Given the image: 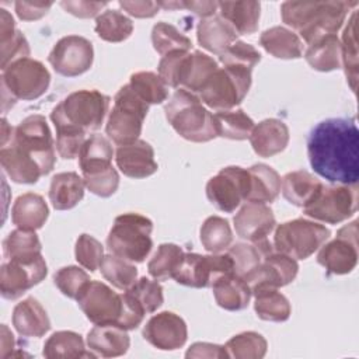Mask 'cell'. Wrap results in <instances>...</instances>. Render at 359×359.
<instances>
[{
  "mask_svg": "<svg viewBox=\"0 0 359 359\" xmlns=\"http://www.w3.org/2000/svg\"><path fill=\"white\" fill-rule=\"evenodd\" d=\"M311 168L331 184L359 181V130L351 118H330L317 123L307 137Z\"/></svg>",
  "mask_w": 359,
  "mask_h": 359,
  "instance_id": "1",
  "label": "cell"
},
{
  "mask_svg": "<svg viewBox=\"0 0 359 359\" xmlns=\"http://www.w3.org/2000/svg\"><path fill=\"white\" fill-rule=\"evenodd\" d=\"M356 1H285L280 15L286 25L299 32L309 45L316 39L332 35L342 27L348 11Z\"/></svg>",
  "mask_w": 359,
  "mask_h": 359,
  "instance_id": "2",
  "label": "cell"
},
{
  "mask_svg": "<svg viewBox=\"0 0 359 359\" xmlns=\"http://www.w3.org/2000/svg\"><path fill=\"white\" fill-rule=\"evenodd\" d=\"M164 112L174 130L189 142L203 143L217 137L213 114L203 107L198 95L185 88H178L171 95Z\"/></svg>",
  "mask_w": 359,
  "mask_h": 359,
  "instance_id": "3",
  "label": "cell"
},
{
  "mask_svg": "<svg viewBox=\"0 0 359 359\" xmlns=\"http://www.w3.org/2000/svg\"><path fill=\"white\" fill-rule=\"evenodd\" d=\"M109 97L98 90H79L62 100L50 112L53 125H67L83 132L101 128L109 108Z\"/></svg>",
  "mask_w": 359,
  "mask_h": 359,
  "instance_id": "4",
  "label": "cell"
},
{
  "mask_svg": "<svg viewBox=\"0 0 359 359\" xmlns=\"http://www.w3.org/2000/svg\"><path fill=\"white\" fill-rule=\"evenodd\" d=\"M153 222L140 213H123L115 217L107 237L111 254L130 262H143L151 251Z\"/></svg>",
  "mask_w": 359,
  "mask_h": 359,
  "instance_id": "5",
  "label": "cell"
},
{
  "mask_svg": "<svg viewBox=\"0 0 359 359\" xmlns=\"http://www.w3.org/2000/svg\"><path fill=\"white\" fill-rule=\"evenodd\" d=\"M147 112L149 105L129 84L121 87L114 97V105L107 121V136L118 146L137 140Z\"/></svg>",
  "mask_w": 359,
  "mask_h": 359,
  "instance_id": "6",
  "label": "cell"
},
{
  "mask_svg": "<svg viewBox=\"0 0 359 359\" xmlns=\"http://www.w3.org/2000/svg\"><path fill=\"white\" fill-rule=\"evenodd\" d=\"M251 72L243 66L219 67L202 86L201 101L212 109H233L245 98L251 87Z\"/></svg>",
  "mask_w": 359,
  "mask_h": 359,
  "instance_id": "7",
  "label": "cell"
},
{
  "mask_svg": "<svg viewBox=\"0 0 359 359\" xmlns=\"http://www.w3.org/2000/svg\"><path fill=\"white\" fill-rule=\"evenodd\" d=\"M50 83V74L45 65L32 57H22L10 63L1 73V101L17 100L31 101L46 93Z\"/></svg>",
  "mask_w": 359,
  "mask_h": 359,
  "instance_id": "8",
  "label": "cell"
},
{
  "mask_svg": "<svg viewBox=\"0 0 359 359\" xmlns=\"http://www.w3.org/2000/svg\"><path fill=\"white\" fill-rule=\"evenodd\" d=\"M8 143L32 158L39 165L43 175L53 170L56 163L55 142L45 116L34 114L22 119L14 128L13 137Z\"/></svg>",
  "mask_w": 359,
  "mask_h": 359,
  "instance_id": "9",
  "label": "cell"
},
{
  "mask_svg": "<svg viewBox=\"0 0 359 359\" xmlns=\"http://www.w3.org/2000/svg\"><path fill=\"white\" fill-rule=\"evenodd\" d=\"M331 236L325 226L307 220L294 219L279 224L273 236V248L294 259H306L313 255Z\"/></svg>",
  "mask_w": 359,
  "mask_h": 359,
  "instance_id": "10",
  "label": "cell"
},
{
  "mask_svg": "<svg viewBox=\"0 0 359 359\" xmlns=\"http://www.w3.org/2000/svg\"><path fill=\"white\" fill-rule=\"evenodd\" d=\"M227 273H234V264L227 252L212 255L184 252L172 279L189 287H212L220 276Z\"/></svg>",
  "mask_w": 359,
  "mask_h": 359,
  "instance_id": "11",
  "label": "cell"
},
{
  "mask_svg": "<svg viewBox=\"0 0 359 359\" xmlns=\"http://www.w3.org/2000/svg\"><path fill=\"white\" fill-rule=\"evenodd\" d=\"M76 302L94 325L112 324L122 328L123 294L114 292L104 282L90 280L79 293Z\"/></svg>",
  "mask_w": 359,
  "mask_h": 359,
  "instance_id": "12",
  "label": "cell"
},
{
  "mask_svg": "<svg viewBox=\"0 0 359 359\" xmlns=\"http://www.w3.org/2000/svg\"><path fill=\"white\" fill-rule=\"evenodd\" d=\"M358 209L356 185H323L317 196L303 208V213L314 220L337 224L355 215Z\"/></svg>",
  "mask_w": 359,
  "mask_h": 359,
  "instance_id": "13",
  "label": "cell"
},
{
  "mask_svg": "<svg viewBox=\"0 0 359 359\" xmlns=\"http://www.w3.org/2000/svg\"><path fill=\"white\" fill-rule=\"evenodd\" d=\"M248 188V170L238 165H229L208 181L206 196L216 209L231 213L247 199Z\"/></svg>",
  "mask_w": 359,
  "mask_h": 359,
  "instance_id": "14",
  "label": "cell"
},
{
  "mask_svg": "<svg viewBox=\"0 0 359 359\" xmlns=\"http://www.w3.org/2000/svg\"><path fill=\"white\" fill-rule=\"evenodd\" d=\"M48 273L45 258L8 259L0 269V292L4 299L15 300L27 290L41 283Z\"/></svg>",
  "mask_w": 359,
  "mask_h": 359,
  "instance_id": "15",
  "label": "cell"
},
{
  "mask_svg": "<svg viewBox=\"0 0 359 359\" xmlns=\"http://www.w3.org/2000/svg\"><path fill=\"white\" fill-rule=\"evenodd\" d=\"M48 60L53 70L65 77L80 76L93 66V43L80 35L63 36L52 48Z\"/></svg>",
  "mask_w": 359,
  "mask_h": 359,
  "instance_id": "16",
  "label": "cell"
},
{
  "mask_svg": "<svg viewBox=\"0 0 359 359\" xmlns=\"http://www.w3.org/2000/svg\"><path fill=\"white\" fill-rule=\"evenodd\" d=\"M317 262L328 273L345 275L355 269L358 264V222L339 229L337 237L320 247Z\"/></svg>",
  "mask_w": 359,
  "mask_h": 359,
  "instance_id": "17",
  "label": "cell"
},
{
  "mask_svg": "<svg viewBox=\"0 0 359 359\" xmlns=\"http://www.w3.org/2000/svg\"><path fill=\"white\" fill-rule=\"evenodd\" d=\"M142 334L150 345L161 351H175L184 346L188 338L185 321L172 311L153 316L143 327Z\"/></svg>",
  "mask_w": 359,
  "mask_h": 359,
  "instance_id": "18",
  "label": "cell"
},
{
  "mask_svg": "<svg viewBox=\"0 0 359 359\" xmlns=\"http://www.w3.org/2000/svg\"><path fill=\"white\" fill-rule=\"evenodd\" d=\"M234 229L240 238L257 243L269 236L275 229L273 212L265 203H245L234 216Z\"/></svg>",
  "mask_w": 359,
  "mask_h": 359,
  "instance_id": "19",
  "label": "cell"
},
{
  "mask_svg": "<svg viewBox=\"0 0 359 359\" xmlns=\"http://www.w3.org/2000/svg\"><path fill=\"white\" fill-rule=\"evenodd\" d=\"M115 163L123 175L135 180L150 177L158 168L153 147L142 139L118 146L115 150Z\"/></svg>",
  "mask_w": 359,
  "mask_h": 359,
  "instance_id": "20",
  "label": "cell"
},
{
  "mask_svg": "<svg viewBox=\"0 0 359 359\" xmlns=\"http://www.w3.org/2000/svg\"><path fill=\"white\" fill-rule=\"evenodd\" d=\"M299 271L297 261L282 252L268 254L259 266L245 279L250 287L255 285H269L282 287L294 280Z\"/></svg>",
  "mask_w": 359,
  "mask_h": 359,
  "instance_id": "21",
  "label": "cell"
},
{
  "mask_svg": "<svg viewBox=\"0 0 359 359\" xmlns=\"http://www.w3.org/2000/svg\"><path fill=\"white\" fill-rule=\"evenodd\" d=\"M248 139L255 154L259 157H272L286 149L289 129L283 121L268 118L254 126Z\"/></svg>",
  "mask_w": 359,
  "mask_h": 359,
  "instance_id": "22",
  "label": "cell"
},
{
  "mask_svg": "<svg viewBox=\"0 0 359 359\" xmlns=\"http://www.w3.org/2000/svg\"><path fill=\"white\" fill-rule=\"evenodd\" d=\"M114 149L111 142L102 135H91L83 144L79 154V165L83 178L101 175L112 170Z\"/></svg>",
  "mask_w": 359,
  "mask_h": 359,
  "instance_id": "23",
  "label": "cell"
},
{
  "mask_svg": "<svg viewBox=\"0 0 359 359\" xmlns=\"http://www.w3.org/2000/svg\"><path fill=\"white\" fill-rule=\"evenodd\" d=\"M129 345L130 339L128 331L118 325H94L87 334V346L95 356H122L128 352Z\"/></svg>",
  "mask_w": 359,
  "mask_h": 359,
  "instance_id": "24",
  "label": "cell"
},
{
  "mask_svg": "<svg viewBox=\"0 0 359 359\" xmlns=\"http://www.w3.org/2000/svg\"><path fill=\"white\" fill-rule=\"evenodd\" d=\"M13 325L22 337L39 338L50 330V320L43 306L35 297H27L15 304Z\"/></svg>",
  "mask_w": 359,
  "mask_h": 359,
  "instance_id": "25",
  "label": "cell"
},
{
  "mask_svg": "<svg viewBox=\"0 0 359 359\" xmlns=\"http://www.w3.org/2000/svg\"><path fill=\"white\" fill-rule=\"evenodd\" d=\"M237 31L220 15H212L201 20L196 29L199 45L216 55H222L231 43L237 41Z\"/></svg>",
  "mask_w": 359,
  "mask_h": 359,
  "instance_id": "26",
  "label": "cell"
},
{
  "mask_svg": "<svg viewBox=\"0 0 359 359\" xmlns=\"http://www.w3.org/2000/svg\"><path fill=\"white\" fill-rule=\"evenodd\" d=\"M49 216V208L39 194L25 192L20 195L11 209V222L18 229L35 231L41 229Z\"/></svg>",
  "mask_w": 359,
  "mask_h": 359,
  "instance_id": "27",
  "label": "cell"
},
{
  "mask_svg": "<svg viewBox=\"0 0 359 359\" xmlns=\"http://www.w3.org/2000/svg\"><path fill=\"white\" fill-rule=\"evenodd\" d=\"M323 182L306 170L287 172L280 180V191L283 198L294 206H307L323 188Z\"/></svg>",
  "mask_w": 359,
  "mask_h": 359,
  "instance_id": "28",
  "label": "cell"
},
{
  "mask_svg": "<svg viewBox=\"0 0 359 359\" xmlns=\"http://www.w3.org/2000/svg\"><path fill=\"white\" fill-rule=\"evenodd\" d=\"M212 289L216 303L229 311H238L245 309L252 296L250 285L236 273L220 276L212 285Z\"/></svg>",
  "mask_w": 359,
  "mask_h": 359,
  "instance_id": "29",
  "label": "cell"
},
{
  "mask_svg": "<svg viewBox=\"0 0 359 359\" xmlns=\"http://www.w3.org/2000/svg\"><path fill=\"white\" fill-rule=\"evenodd\" d=\"M255 297L254 310L261 320L282 323L290 317L292 307L285 294L278 287L269 285H255L251 287Z\"/></svg>",
  "mask_w": 359,
  "mask_h": 359,
  "instance_id": "30",
  "label": "cell"
},
{
  "mask_svg": "<svg viewBox=\"0 0 359 359\" xmlns=\"http://www.w3.org/2000/svg\"><path fill=\"white\" fill-rule=\"evenodd\" d=\"M84 180L74 171L53 175L49 187V201L56 210L74 208L84 196Z\"/></svg>",
  "mask_w": 359,
  "mask_h": 359,
  "instance_id": "31",
  "label": "cell"
},
{
  "mask_svg": "<svg viewBox=\"0 0 359 359\" xmlns=\"http://www.w3.org/2000/svg\"><path fill=\"white\" fill-rule=\"evenodd\" d=\"M0 163L8 178L17 184H35L43 175L39 165L11 143L1 147Z\"/></svg>",
  "mask_w": 359,
  "mask_h": 359,
  "instance_id": "32",
  "label": "cell"
},
{
  "mask_svg": "<svg viewBox=\"0 0 359 359\" xmlns=\"http://www.w3.org/2000/svg\"><path fill=\"white\" fill-rule=\"evenodd\" d=\"M248 170L250 188L247 202L252 203H271L280 192V177L269 165L258 163Z\"/></svg>",
  "mask_w": 359,
  "mask_h": 359,
  "instance_id": "33",
  "label": "cell"
},
{
  "mask_svg": "<svg viewBox=\"0 0 359 359\" xmlns=\"http://www.w3.org/2000/svg\"><path fill=\"white\" fill-rule=\"evenodd\" d=\"M261 46L278 59H299L303 55V42L300 36L286 27H272L259 36Z\"/></svg>",
  "mask_w": 359,
  "mask_h": 359,
  "instance_id": "34",
  "label": "cell"
},
{
  "mask_svg": "<svg viewBox=\"0 0 359 359\" xmlns=\"http://www.w3.org/2000/svg\"><path fill=\"white\" fill-rule=\"evenodd\" d=\"M261 4L258 1H219L220 17L224 18L238 35H250L258 29Z\"/></svg>",
  "mask_w": 359,
  "mask_h": 359,
  "instance_id": "35",
  "label": "cell"
},
{
  "mask_svg": "<svg viewBox=\"0 0 359 359\" xmlns=\"http://www.w3.org/2000/svg\"><path fill=\"white\" fill-rule=\"evenodd\" d=\"M273 245L268 238L257 243H236L227 251L234 264V273L244 280L259 266L262 259L273 252Z\"/></svg>",
  "mask_w": 359,
  "mask_h": 359,
  "instance_id": "36",
  "label": "cell"
},
{
  "mask_svg": "<svg viewBox=\"0 0 359 359\" xmlns=\"http://www.w3.org/2000/svg\"><path fill=\"white\" fill-rule=\"evenodd\" d=\"M307 63L318 72H331L341 67V41L337 34L325 35L309 43L304 52Z\"/></svg>",
  "mask_w": 359,
  "mask_h": 359,
  "instance_id": "37",
  "label": "cell"
},
{
  "mask_svg": "<svg viewBox=\"0 0 359 359\" xmlns=\"http://www.w3.org/2000/svg\"><path fill=\"white\" fill-rule=\"evenodd\" d=\"M42 355L48 359H77L95 358L93 352H86L83 337L74 331H56L43 344Z\"/></svg>",
  "mask_w": 359,
  "mask_h": 359,
  "instance_id": "38",
  "label": "cell"
},
{
  "mask_svg": "<svg viewBox=\"0 0 359 359\" xmlns=\"http://www.w3.org/2000/svg\"><path fill=\"white\" fill-rule=\"evenodd\" d=\"M216 135L231 140H245L250 137L255 123L243 109L217 111L213 114Z\"/></svg>",
  "mask_w": 359,
  "mask_h": 359,
  "instance_id": "39",
  "label": "cell"
},
{
  "mask_svg": "<svg viewBox=\"0 0 359 359\" xmlns=\"http://www.w3.org/2000/svg\"><path fill=\"white\" fill-rule=\"evenodd\" d=\"M95 32L107 42H122L133 32V22L118 10H107L95 18Z\"/></svg>",
  "mask_w": 359,
  "mask_h": 359,
  "instance_id": "40",
  "label": "cell"
},
{
  "mask_svg": "<svg viewBox=\"0 0 359 359\" xmlns=\"http://www.w3.org/2000/svg\"><path fill=\"white\" fill-rule=\"evenodd\" d=\"M201 243L212 254L227 250L233 243V231L229 222L220 216H209L201 227Z\"/></svg>",
  "mask_w": 359,
  "mask_h": 359,
  "instance_id": "41",
  "label": "cell"
},
{
  "mask_svg": "<svg viewBox=\"0 0 359 359\" xmlns=\"http://www.w3.org/2000/svg\"><path fill=\"white\" fill-rule=\"evenodd\" d=\"M41 241L35 231L15 229L3 241V251L8 259H29L41 255Z\"/></svg>",
  "mask_w": 359,
  "mask_h": 359,
  "instance_id": "42",
  "label": "cell"
},
{
  "mask_svg": "<svg viewBox=\"0 0 359 359\" xmlns=\"http://www.w3.org/2000/svg\"><path fill=\"white\" fill-rule=\"evenodd\" d=\"M100 271L102 276L116 289L126 290L137 280V268L130 261L118 255H104Z\"/></svg>",
  "mask_w": 359,
  "mask_h": 359,
  "instance_id": "43",
  "label": "cell"
},
{
  "mask_svg": "<svg viewBox=\"0 0 359 359\" xmlns=\"http://www.w3.org/2000/svg\"><path fill=\"white\" fill-rule=\"evenodd\" d=\"M129 86L147 105L161 104L168 98V86L153 72L133 73Z\"/></svg>",
  "mask_w": 359,
  "mask_h": 359,
  "instance_id": "44",
  "label": "cell"
},
{
  "mask_svg": "<svg viewBox=\"0 0 359 359\" xmlns=\"http://www.w3.org/2000/svg\"><path fill=\"white\" fill-rule=\"evenodd\" d=\"M224 348L230 358L261 359L266 353L268 342L261 334L255 331H245L230 338Z\"/></svg>",
  "mask_w": 359,
  "mask_h": 359,
  "instance_id": "45",
  "label": "cell"
},
{
  "mask_svg": "<svg viewBox=\"0 0 359 359\" xmlns=\"http://www.w3.org/2000/svg\"><path fill=\"white\" fill-rule=\"evenodd\" d=\"M356 11H352L341 41V62L345 69L351 90L356 91L358 83V45H356Z\"/></svg>",
  "mask_w": 359,
  "mask_h": 359,
  "instance_id": "46",
  "label": "cell"
},
{
  "mask_svg": "<svg viewBox=\"0 0 359 359\" xmlns=\"http://www.w3.org/2000/svg\"><path fill=\"white\" fill-rule=\"evenodd\" d=\"M182 255L184 251L180 245L171 243L160 244L156 254L147 264V271L150 276L156 280H165L168 278H172V273L175 272L177 266L182 259Z\"/></svg>",
  "mask_w": 359,
  "mask_h": 359,
  "instance_id": "47",
  "label": "cell"
},
{
  "mask_svg": "<svg viewBox=\"0 0 359 359\" xmlns=\"http://www.w3.org/2000/svg\"><path fill=\"white\" fill-rule=\"evenodd\" d=\"M151 43L163 56L174 50H189L192 48V42L187 35H184L177 27L164 21H160L153 27Z\"/></svg>",
  "mask_w": 359,
  "mask_h": 359,
  "instance_id": "48",
  "label": "cell"
},
{
  "mask_svg": "<svg viewBox=\"0 0 359 359\" xmlns=\"http://www.w3.org/2000/svg\"><path fill=\"white\" fill-rule=\"evenodd\" d=\"M191 62V53L188 50H174L164 55L158 62V76L168 87L182 86Z\"/></svg>",
  "mask_w": 359,
  "mask_h": 359,
  "instance_id": "49",
  "label": "cell"
},
{
  "mask_svg": "<svg viewBox=\"0 0 359 359\" xmlns=\"http://www.w3.org/2000/svg\"><path fill=\"white\" fill-rule=\"evenodd\" d=\"M217 69H219L217 62L213 57H210L206 53H202L201 50L192 52L189 67H188L185 80L182 83V87L194 94H198L202 86L205 84V81Z\"/></svg>",
  "mask_w": 359,
  "mask_h": 359,
  "instance_id": "50",
  "label": "cell"
},
{
  "mask_svg": "<svg viewBox=\"0 0 359 359\" xmlns=\"http://www.w3.org/2000/svg\"><path fill=\"white\" fill-rule=\"evenodd\" d=\"M129 296H132L146 314L154 313L163 304V287L158 280H151L146 276L137 279L129 289L125 290Z\"/></svg>",
  "mask_w": 359,
  "mask_h": 359,
  "instance_id": "51",
  "label": "cell"
},
{
  "mask_svg": "<svg viewBox=\"0 0 359 359\" xmlns=\"http://www.w3.org/2000/svg\"><path fill=\"white\" fill-rule=\"evenodd\" d=\"M90 280L91 279L88 273L74 265L63 266L53 275V282L56 287L70 299H77L79 293Z\"/></svg>",
  "mask_w": 359,
  "mask_h": 359,
  "instance_id": "52",
  "label": "cell"
},
{
  "mask_svg": "<svg viewBox=\"0 0 359 359\" xmlns=\"http://www.w3.org/2000/svg\"><path fill=\"white\" fill-rule=\"evenodd\" d=\"M74 255L83 268L94 272L100 268L104 258V247L95 237L84 233L80 234L76 241Z\"/></svg>",
  "mask_w": 359,
  "mask_h": 359,
  "instance_id": "53",
  "label": "cell"
},
{
  "mask_svg": "<svg viewBox=\"0 0 359 359\" xmlns=\"http://www.w3.org/2000/svg\"><path fill=\"white\" fill-rule=\"evenodd\" d=\"M56 129V150L65 160L79 157L80 150L84 144L86 132L74 129L67 125H55Z\"/></svg>",
  "mask_w": 359,
  "mask_h": 359,
  "instance_id": "54",
  "label": "cell"
},
{
  "mask_svg": "<svg viewBox=\"0 0 359 359\" xmlns=\"http://www.w3.org/2000/svg\"><path fill=\"white\" fill-rule=\"evenodd\" d=\"M219 60L223 66H243L252 70L261 60V53L252 45L236 41L222 55H219Z\"/></svg>",
  "mask_w": 359,
  "mask_h": 359,
  "instance_id": "55",
  "label": "cell"
},
{
  "mask_svg": "<svg viewBox=\"0 0 359 359\" xmlns=\"http://www.w3.org/2000/svg\"><path fill=\"white\" fill-rule=\"evenodd\" d=\"M0 48H1V55H0L1 56V62H0L1 70L6 69L10 63L29 56L28 41L22 35V32L18 29L13 35H10L4 39H0Z\"/></svg>",
  "mask_w": 359,
  "mask_h": 359,
  "instance_id": "56",
  "label": "cell"
},
{
  "mask_svg": "<svg viewBox=\"0 0 359 359\" xmlns=\"http://www.w3.org/2000/svg\"><path fill=\"white\" fill-rule=\"evenodd\" d=\"M60 6L65 11H67L69 14L79 17V18H91L95 17L105 6V1H84V0H79V1H70V0H65L60 1Z\"/></svg>",
  "mask_w": 359,
  "mask_h": 359,
  "instance_id": "57",
  "label": "cell"
},
{
  "mask_svg": "<svg viewBox=\"0 0 359 359\" xmlns=\"http://www.w3.org/2000/svg\"><path fill=\"white\" fill-rule=\"evenodd\" d=\"M15 13L20 20L35 21L48 14L52 3H34V1H15Z\"/></svg>",
  "mask_w": 359,
  "mask_h": 359,
  "instance_id": "58",
  "label": "cell"
},
{
  "mask_svg": "<svg viewBox=\"0 0 359 359\" xmlns=\"http://www.w3.org/2000/svg\"><path fill=\"white\" fill-rule=\"evenodd\" d=\"M187 358H229L224 346L209 342H195L185 353Z\"/></svg>",
  "mask_w": 359,
  "mask_h": 359,
  "instance_id": "59",
  "label": "cell"
},
{
  "mask_svg": "<svg viewBox=\"0 0 359 359\" xmlns=\"http://www.w3.org/2000/svg\"><path fill=\"white\" fill-rule=\"evenodd\" d=\"M119 6L136 18H151L160 10L157 1H119Z\"/></svg>",
  "mask_w": 359,
  "mask_h": 359,
  "instance_id": "60",
  "label": "cell"
},
{
  "mask_svg": "<svg viewBox=\"0 0 359 359\" xmlns=\"http://www.w3.org/2000/svg\"><path fill=\"white\" fill-rule=\"evenodd\" d=\"M184 8L191 10L194 14L202 17V18H209L212 15H215L216 10L219 8V3L217 1H182Z\"/></svg>",
  "mask_w": 359,
  "mask_h": 359,
  "instance_id": "61",
  "label": "cell"
},
{
  "mask_svg": "<svg viewBox=\"0 0 359 359\" xmlns=\"http://www.w3.org/2000/svg\"><path fill=\"white\" fill-rule=\"evenodd\" d=\"M14 348V335L8 331V328L3 324L1 325V358L7 356V349Z\"/></svg>",
  "mask_w": 359,
  "mask_h": 359,
  "instance_id": "62",
  "label": "cell"
},
{
  "mask_svg": "<svg viewBox=\"0 0 359 359\" xmlns=\"http://www.w3.org/2000/svg\"><path fill=\"white\" fill-rule=\"evenodd\" d=\"M13 133H14V128L8 125L6 118H3L1 119V147L6 146L11 140Z\"/></svg>",
  "mask_w": 359,
  "mask_h": 359,
  "instance_id": "63",
  "label": "cell"
}]
</instances>
